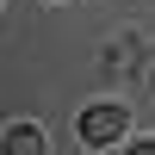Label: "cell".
<instances>
[{
    "mask_svg": "<svg viewBox=\"0 0 155 155\" xmlns=\"http://www.w3.org/2000/svg\"><path fill=\"white\" fill-rule=\"evenodd\" d=\"M0 155H44V130H37V124H6Z\"/></svg>",
    "mask_w": 155,
    "mask_h": 155,
    "instance_id": "cell-2",
    "label": "cell"
},
{
    "mask_svg": "<svg viewBox=\"0 0 155 155\" xmlns=\"http://www.w3.org/2000/svg\"><path fill=\"white\" fill-rule=\"evenodd\" d=\"M118 137H124V106H118V99H106V106H87L81 112V143H118Z\"/></svg>",
    "mask_w": 155,
    "mask_h": 155,
    "instance_id": "cell-1",
    "label": "cell"
},
{
    "mask_svg": "<svg viewBox=\"0 0 155 155\" xmlns=\"http://www.w3.org/2000/svg\"><path fill=\"white\" fill-rule=\"evenodd\" d=\"M130 155H155V137H149V143H137V149H130Z\"/></svg>",
    "mask_w": 155,
    "mask_h": 155,
    "instance_id": "cell-3",
    "label": "cell"
}]
</instances>
